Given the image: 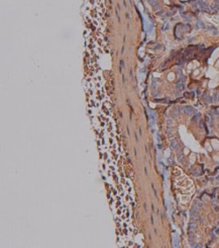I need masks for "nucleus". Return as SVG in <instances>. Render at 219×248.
I'll use <instances>...</instances> for the list:
<instances>
[{
  "label": "nucleus",
  "mask_w": 219,
  "mask_h": 248,
  "mask_svg": "<svg viewBox=\"0 0 219 248\" xmlns=\"http://www.w3.org/2000/svg\"><path fill=\"white\" fill-rule=\"evenodd\" d=\"M165 2H167V3H168V2H169V0H165Z\"/></svg>",
  "instance_id": "obj_1"
},
{
  "label": "nucleus",
  "mask_w": 219,
  "mask_h": 248,
  "mask_svg": "<svg viewBox=\"0 0 219 248\" xmlns=\"http://www.w3.org/2000/svg\"><path fill=\"white\" fill-rule=\"evenodd\" d=\"M182 1H187V0H182Z\"/></svg>",
  "instance_id": "obj_2"
}]
</instances>
